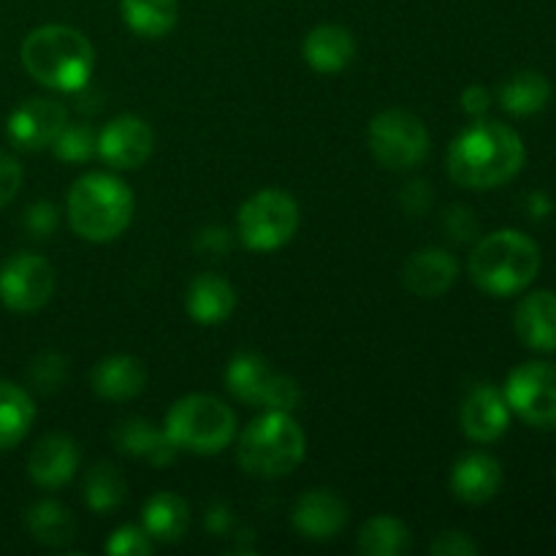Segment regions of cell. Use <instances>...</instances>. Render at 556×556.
Instances as JSON below:
<instances>
[{
	"label": "cell",
	"mask_w": 556,
	"mask_h": 556,
	"mask_svg": "<svg viewBox=\"0 0 556 556\" xmlns=\"http://www.w3.org/2000/svg\"><path fill=\"white\" fill-rule=\"evenodd\" d=\"M527 147L510 125L478 117L467 125L445 152V168L456 185L492 190L510 182L525 168Z\"/></svg>",
	"instance_id": "cell-1"
},
{
	"label": "cell",
	"mask_w": 556,
	"mask_h": 556,
	"mask_svg": "<svg viewBox=\"0 0 556 556\" xmlns=\"http://www.w3.org/2000/svg\"><path fill=\"white\" fill-rule=\"evenodd\" d=\"M22 65L38 85L58 92H79L96 71L90 38L71 25H41L30 30L20 49Z\"/></svg>",
	"instance_id": "cell-2"
},
{
	"label": "cell",
	"mask_w": 556,
	"mask_h": 556,
	"mask_svg": "<svg viewBox=\"0 0 556 556\" xmlns=\"http://www.w3.org/2000/svg\"><path fill=\"white\" fill-rule=\"evenodd\" d=\"M541 264L543 255L535 239L514 228H503L472 248L467 271L483 293L503 299L527 291L535 282Z\"/></svg>",
	"instance_id": "cell-3"
},
{
	"label": "cell",
	"mask_w": 556,
	"mask_h": 556,
	"mask_svg": "<svg viewBox=\"0 0 556 556\" xmlns=\"http://www.w3.org/2000/svg\"><path fill=\"white\" fill-rule=\"evenodd\" d=\"M65 212L76 237L87 242H112L134 220V193L114 174L92 172L76 179Z\"/></svg>",
	"instance_id": "cell-4"
},
{
	"label": "cell",
	"mask_w": 556,
	"mask_h": 556,
	"mask_svg": "<svg viewBox=\"0 0 556 556\" xmlns=\"http://www.w3.org/2000/svg\"><path fill=\"white\" fill-rule=\"evenodd\" d=\"M307 454V438L291 413L266 410L244 429L237 445V459L248 476H291Z\"/></svg>",
	"instance_id": "cell-5"
},
{
	"label": "cell",
	"mask_w": 556,
	"mask_h": 556,
	"mask_svg": "<svg viewBox=\"0 0 556 556\" xmlns=\"http://www.w3.org/2000/svg\"><path fill=\"white\" fill-rule=\"evenodd\" d=\"M163 429L179 451L215 456L231 445L237 416L223 400L210 394H188L172 405Z\"/></svg>",
	"instance_id": "cell-6"
},
{
	"label": "cell",
	"mask_w": 556,
	"mask_h": 556,
	"mask_svg": "<svg viewBox=\"0 0 556 556\" xmlns=\"http://www.w3.org/2000/svg\"><path fill=\"white\" fill-rule=\"evenodd\" d=\"M302 212L293 195L286 190L266 188L250 195L237 215V233L253 253H271L286 248L299 231Z\"/></svg>",
	"instance_id": "cell-7"
},
{
	"label": "cell",
	"mask_w": 556,
	"mask_h": 556,
	"mask_svg": "<svg viewBox=\"0 0 556 556\" xmlns=\"http://www.w3.org/2000/svg\"><path fill=\"white\" fill-rule=\"evenodd\" d=\"M367 139L375 161L391 172H410L429 155L427 125L407 109H386L375 114Z\"/></svg>",
	"instance_id": "cell-8"
},
{
	"label": "cell",
	"mask_w": 556,
	"mask_h": 556,
	"mask_svg": "<svg viewBox=\"0 0 556 556\" xmlns=\"http://www.w3.org/2000/svg\"><path fill=\"white\" fill-rule=\"evenodd\" d=\"M226 386L239 402L264 410H296L302 389L288 375L275 372L258 353H237L226 367Z\"/></svg>",
	"instance_id": "cell-9"
},
{
	"label": "cell",
	"mask_w": 556,
	"mask_h": 556,
	"mask_svg": "<svg viewBox=\"0 0 556 556\" xmlns=\"http://www.w3.org/2000/svg\"><path fill=\"white\" fill-rule=\"evenodd\" d=\"M503 394L510 413L521 421L543 432H556V364H519L505 380Z\"/></svg>",
	"instance_id": "cell-10"
},
{
	"label": "cell",
	"mask_w": 556,
	"mask_h": 556,
	"mask_svg": "<svg viewBox=\"0 0 556 556\" xmlns=\"http://www.w3.org/2000/svg\"><path fill=\"white\" fill-rule=\"evenodd\" d=\"M58 277L36 253H16L0 266V302L14 313H36L52 299Z\"/></svg>",
	"instance_id": "cell-11"
},
{
	"label": "cell",
	"mask_w": 556,
	"mask_h": 556,
	"mask_svg": "<svg viewBox=\"0 0 556 556\" xmlns=\"http://www.w3.org/2000/svg\"><path fill=\"white\" fill-rule=\"evenodd\" d=\"M155 134L150 123L136 114H119L109 119L98 134V157L117 172H130L150 161Z\"/></svg>",
	"instance_id": "cell-12"
},
{
	"label": "cell",
	"mask_w": 556,
	"mask_h": 556,
	"mask_svg": "<svg viewBox=\"0 0 556 556\" xmlns=\"http://www.w3.org/2000/svg\"><path fill=\"white\" fill-rule=\"evenodd\" d=\"M65 123H68V112H65L60 101H52V98H27L25 103H20L9 114L5 130H9V139L20 150L38 152L49 150L54 144Z\"/></svg>",
	"instance_id": "cell-13"
},
{
	"label": "cell",
	"mask_w": 556,
	"mask_h": 556,
	"mask_svg": "<svg viewBox=\"0 0 556 556\" xmlns=\"http://www.w3.org/2000/svg\"><path fill=\"white\" fill-rule=\"evenodd\" d=\"M459 424L472 443H497L510 427V407L494 386H476L462 405Z\"/></svg>",
	"instance_id": "cell-14"
},
{
	"label": "cell",
	"mask_w": 556,
	"mask_h": 556,
	"mask_svg": "<svg viewBox=\"0 0 556 556\" xmlns=\"http://www.w3.org/2000/svg\"><path fill=\"white\" fill-rule=\"evenodd\" d=\"M291 525L307 541H331L348 525V505L334 492L313 489L293 505Z\"/></svg>",
	"instance_id": "cell-15"
},
{
	"label": "cell",
	"mask_w": 556,
	"mask_h": 556,
	"mask_svg": "<svg viewBox=\"0 0 556 556\" xmlns=\"http://www.w3.org/2000/svg\"><path fill=\"white\" fill-rule=\"evenodd\" d=\"M79 451L68 434H43L27 456V476L41 489H60L76 476Z\"/></svg>",
	"instance_id": "cell-16"
},
{
	"label": "cell",
	"mask_w": 556,
	"mask_h": 556,
	"mask_svg": "<svg viewBox=\"0 0 556 556\" xmlns=\"http://www.w3.org/2000/svg\"><path fill=\"white\" fill-rule=\"evenodd\" d=\"M503 489V465L492 454L472 451L465 454L451 470V492L467 505H483L497 497Z\"/></svg>",
	"instance_id": "cell-17"
},
{
	"label": "cell",
	"mask_w": 556,
	"mask_h": 556,
	"mask_svg": "<svg viewBox=\"0 0 556 556\" xmlns=\"http://www.w3.org/2000/svg\"><path fill=\"white\" fill-rule=\"evenodd\" d=\"M459 277V264L443 248H424L407 258L405 286L418 299H438L448 291Z\"/></svg>",
	"instance_id": "cell-18"
},
{
	"label": "cell",
	"mask_w": 556,
	"mask_h": 556,
	"mask_svg": "<svg viewBox=\"0 0 556 556\" xmlns=\"http://www.w3.org/2000/svg\"><path fill=\"white\" fill-rule=\"evenodd\" d=\"M514 329L527 348L541 353L556 351V291H532L519 302Z\"/></svg>",
	"instance_id": "cell-19"
},
{
	"label": "cell",
	"mask_w": 556,
	"mask_h": 556,
	"mask_svg": "<svg viewBox=\"0 0 556 556\" xmlns=\"http://www.w3.org/2000/svg\"><path fill=\"white\" fill-rule=\"evenodd\" d=\"M114 445L134 459L150 462L152 467H166L177 459L179 448L172 443L166 429H155L144 418H128L114 427Z\"/></svg>",
	"instance_id": "cell-20"
},
{
	"label": "cell",
	"mask_w": 556,
	"mask_h": 556,
	"mask_svg": "<svg viewBox=\"0 0 556 556\" xmlns=\"http://www.w3.org/2000/svg\"><path fill=\"white\" fill-rule=\"evenodd\" d=\"M302 54L318 74H340L356 58V38L342 25H318L304 36Z\"/></svg>",
	"instance_id": "cell-21"
},
{
	"label": "cell",
	"mask_w": 556,
	"mask_h": 556,
	"mask_svg": "<svg viewBox=\"0 0 556 556\" xmlns=\"http://www.w3.org/2000/svg\"><path fill=\"white\" fill-rule=\"evenodd\" d=\"M92 391L109 402H128L147 389V369L136 356H109L90 375Z\"/></svg>",
	"instance_id": "cell-22"
},
{
	"label": "cell",
	"mask_w": 556,
	"mask_h": 556,
	"mask_svg": "<svg viewBox=\"0 0 556 556\" xmlns=\"http://www.w3.org/2000/svg\"><path fill=\"white\" fill-rule=\"evenodd\" d=\"M185 309L199 326H220L237 309V291L217 275H199L188 288Z\"/></svg>",
	"instance_id": "cell-23"
},
{
	"label": "cell",
	"mask_w": 556,
	"mask_h": 556,
	"mask_svg": "<svg viewBox=\"0 0 556 556\" xmlns=\"http://www.w3.org/2000/svg\"><path fill=\"white\" fill-rule=\"evenodd\" d=\"M141 527L155 543H177L190 527V510L179 494L157 492L152 494L141 510Z\"/></svg>",
	"instance_id": "cell-24"
},
{
	"label": "cell",
	"mask_w": 556,
	"mask_h": 556,
	"mask_svg": "<svg viewBox=\"0 0 556 556\" xmlns=\"http://www.w3.org/2000/svg\"><path fill=\"white\" fill-rule=\"evenodd\" d=\"M552 81L541 71H519L510 76L497 92L500 106L516 117H530V114L543 112L552 101Z\"/></svg>",
	"instance_id": "cell-25"
},
{
	"label": "cell",
	"mask_w": 556,
	"mask_h": 556,
	"mask_svg": "<svg viewBox=\"0 0 556 556\" xmlns=\"http://www.w3.org/2000/svg\"><path fill=\"white\" fill-rule=\"evenodd\" d=\"M36 421V405L22 386L0 380V451H9L25 440Z\"/></svg>",
	"instance_id": "cell-26"
},
{
	"label": "cell",
	"mask_w": 556,
	"mask_h": 556,
	"mask_svg": "<svg viewBox=\"0 0 556 556\" xmlns=\"http://www.w3.org/2000/svg\"><path fill=\"white\" fill-rule=\"evenodd\" d=\"M27 532L36 538L38 543L52 548H63L76 541V519L65 505L54 503V500H41L33 503L25 514Z\"/></svg>",
	"instance_id": "cell-27"
},
{
	"label": "cell",
	"mask_w": 556,
	"mask_h": 556,
	"mask_svg": "<svg viewBox=\"0 0 556 556\" xmlns=\"http://www.w3.org/2000/svg\"><path fill=\"white\" fill-rule=\"evenodd\" d=\"M123 22L141 38H163L179 20L177 0H119Z\"/></svg>",
	"instance_id": "cell-28"
},
{
	"label": "cell",
	"mask_w": 556,
	"mask_h": 556,
	"mask_svg": "<svg viewBox=\"0 0 556 556\" xmlns=\"http://www.w3.org/2000/svg\"><path fill=\"white\" fill-rule=\"evenodd\" d=\"M358 554L400 556L410 548V530L394 516H372L356 538Z\"/></svg>",
	"instance_id": "cell-29"
},
{
	"label": "cell",
	"mask_w": 556,
	"mask_h": 556,
	"mask_svg": "<svg viewBox=\"0 0 556 556\" xmlns=\"http://www.w3.org/2000/svg\"><path fill=\"white\" fill-rule=\"evenodd\" d=\"M125 494H128L125 476L109 462H98L85 476V500L96 514L103 516L117 510L125 503Z\"/></svg>",
	"instance_id": "cell-30"
},
{
	"label": "cell",
	"mask_w": 556,
	"mask_h": 556,
	"mask_svg": "<svg viewBox=\"0 0 556 556\" xmlns=\"http://www.w3.org/2000/svg\"><path fill=\"white\" fill-rule=\"evenodd\" d=\"M54 155L65 163H85L92 155H98V136L92 134L90 125H68L60 130V136L52 144Z\"/></svg>",
	"instance_id": "cell-31"
},
{
	"label": "cell",
	"mask_w": 556,
	"mask_h": 556,
	"mask_svg": "<svg viewBox=\"0 0 556 556\" xmlns=\"http://www.w3.org/2000/svg\"><path fill=\"white\" fill-rule=\"evenodd\" d=\"M27 375L38 391L52 394V391L63 389L65 380H68V358L60 356V353H41V356L33 358Z\"/></svg>",
	"instance_id": "cell-32"
},
{
	"label": "cell",
	"mask_w": 556,
	"mask_h": 556,
	"mask_svg": "<svg viewBox=\"0 0 556 556\" xmlns=\"http://www.w3.org/2000/svg\"><path fill=\"white\" fill-rule=\"evenodd\" d=\"M152 552H155V541L147 535L144 527L134 525L114 530L106 543V554L112 556H150Z\"/></svg>",
	"instance_id": "cell-33"
},
{
	"label": "cell",
	"mask_w": 556,
	"mask_h": 556,
	"mask_svg": "<svg viewBox=\"0 0 556 556\" xmlns=\"http://www.w3.org/2000/svg\"><path fill=\"white\" fill-rule=\"evenodd\" d=\"M429 552L438 554V556H476L481 548H478V543L472 541L467 532L445 530L434 538L432 546H429Z\"/></svg>",
	"instance_id": "cell-34"
},
{
	"label": "cell",
	"mask_w": 556,
	"mask_h": 556,
	"mask_svg": "<svg viewBox=\"0 0 556 556\" xmlns=\"http://www.w3.org/2000/svg\"><path fill=\"white\" fill-rule=\"evenodd\" d=\"M25 228L33 237H49L58 228V206L52 201H38L30 204L25 212Z\"/></svg>",
	"instance_id": "cell-35"
},
{
	"label": "cell",
	"mask_w": 556,
	"mask_h": 556,
	"mask_svg": "<svg viewBox=\"0 0 556 556\" xmlns=\"http://www.w3.org/2000/svg\"><path fill=\"white\" fill-rule=\"evenodd\" d=\"M22 188V166L14 155L0 152V206L16 199Z\"/></svg>",
	"instance_id": "cell-36"
},
{
	"label": "cell",
	"mask_w": 556,
	"mask_h": 556,
	"mask_svg": "<svg viewBox=\"0 0 556 556\" xmlns=\"http://www.w3.org/2000/svg\"><path fill=\"white\" fill-rule=\"evenodd\" d=\"M462 109H465V114H470V117H483V114L492 109V92L486 90L483 85H470L465 87V92H462Z\"/></svg>",
	"instance_id": "cell-37"
},
{
	"label": "cell",
	"mask_w": 556,
	"mask_h": 556,
	"mask_svg": "<svg viewBox=\"0 0 556 556\" xmlns=\"http://www.w3.org/2000/svg\"><path fill=\"white\" fill-rule=\"evenodd\" d=\"M402 204H405V212H421L432 204V190H429L427 182H413L407 185V190L402 193Z\"/></svg>",
	"instance_id": "cell-38"
},
{
	"label": "cell",
	"mask_w": 556,
	"mask_h": 556,
	"mask_svg": "<svg viewBox=\"0 0 556 556\" xmlns=\"http://www.w3.org/2000/svg\"><path fill=\"white\" fill-rule=\"evenodd\" d=\"M445 223H448V233H454L456 239H470L472 233H476V217H472L465 206H456V210L445 217Z\"/></svg>",
	"instance_id": "cell-39"
},
{
	"label": "cell",
	"mask_w": 556,
	"mask_h": 556,
	"mask_svg": "<svg viewBox=\"0 0 556 556\" xmlns=\"http://www.w3.org/2000/svg\"><path fill=\"white\" fill-rule=\"evenodd\" d=\"M199 250H204V253H226V248H228V233H226V228H220V226H212V228H204V231L199 233Z\"/></svg>",
	"instance_id": "cell-40"
},
{
	"label": "cell",
	"mask_w": 556,
	"mask_h": 556,
	"mask_svg": "<svg viewBox=\"0 0 556 556\" xmlns=\"http://www.w3.org/2000/svg\"><path fill=\"white\" fill-rule=\"evenodd\" d=\"M231 510H228L226 505H212V508L206 510V530L215 532V535H226V532L231 530Z\"/></svg>",
	"instance_id": "cell-41"
},
{
	"label": "cell",
	"mask_w": 556,
	"mask_h": 556,
	"mask_svg": "<svg viewBox=\"0 0 556 556\" xmlns=\"http://www.w3.org/2000/svg\"><path fill=\"white\" fill-rule=\"evenodd\" d=\"M527 204H530L532 217H546V215H552V210H554L552 199H548L546 193H532L530 199H527Z\"/></svg>",
	"instance_id": "cell-42"
}]
</instances>
